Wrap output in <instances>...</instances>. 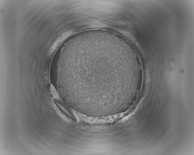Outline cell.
Returning a JSON list of instances; mask_svg holds the SVG:
<instances>
[{"label":"cell","mask_w":194,"mask_h":155,"mask_svg":"<svg viewBox=\"0 0 194 155\" xmlns=\"http://www.w3.org/2000/svg\"><path fill=\"white\" fill-rule=\"evenodd\" d=\"M71 31H68L65 32L62 34L56 40L51 48V52H53L57 46L64 40L72 34Z\"/></svg>","instance_id":"cell-1"}]
</instances>
